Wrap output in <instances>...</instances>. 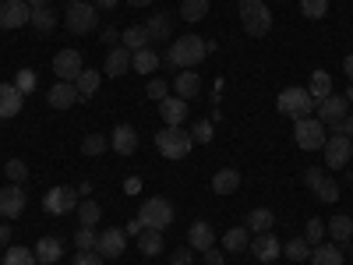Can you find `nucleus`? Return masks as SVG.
<instances>
[{
    "instance_id": "f257e3e1",
    "label": "nucleus",
    "mask_w": 353,
    "mask_h": 265,
    "mask_svg": "<svg viewBox=\"0 0 353 265\" xmlns=\"http://www.w3.org/2000/svg\"><path fill=\"white\" fill-rule=\"evenodd\" d=\"M205 39L201 36H176V43H170V50L163 53V64L166 68H176V71H188V68H194L198 61H205Z\"/></svg>"
},
{
    "instance_id": "f03ea898",
    "label": "nucleus",
    "mask_w": 353,
    "mask_h": 265,
    "mask_svg": "<svg viewBox=\"0 0 353 265\" xmlns=\"http://www.w3.org/2000/svg\"><path fill=\"white\" fill-rule=\"evenodd\" d=\"M314 106H318V103L311 99V92H307V88H301V85L283 88L279 99H276V110H279L283 117H290V121H304V117L314 113Z\"/></svg>"
},
{
    "instance_id": "7ed1b4c3",
    "label": "nucleus",
    "mask_w": 353,
    "mask_h": 265,
    "mask_svg": "<svg viewBox=\"0 0 353 265\" xmlns=\"http://www.w3.org/2000/svg\"><path fill=\"white\" fill-rule=\"evenodd\" d=\"M241 25H244V32L261 39V36H269L272 32V11L265 0H241Z\"/></svg>"
},
{
    "instance_id": "20e7f679",
    "label": "nucleus",
    "mask_w": 353,
    "mask_h": 265,
    "mask_svg": "<svg viewBox=\"0 0 353 265\" xmlns=\"http://www.w3.org/2000/svg\"><path fill=\"white\" fill-rule=\"evenodd\" d=\"M156 149H159L166 159H184V156L194 149V138H191V131H184V128H163V131L156 135Z\"/></svg>"
},
{
    "instance_id": "39448f33",
    "label": "nucleus",
    "mask_w": 353,
    "mask_h": 265,
    "mask_svg": "<svg viewBox=\"0 0 353 265\" xmlns=\"http://www.w3.org/2000/svg\"><path fill=\"white\" fill-rule=\"evenodd\" d=\"M293 138H297V145H301V149L314 153V149H321V145H325V138H329V128L321 124L314 113H311V117H304V121H293Z\"/></svg>"
},
{
    "instance_id": "423d86ee",
    "label": "nucleus",
    "mask_w": 353,
    "mask_h": 265,
    "mask_svg": "<svg viewBox=\"0 0 353 265\" xmlns=\"http://www.w3.org/2000/svg\"><path fill=\"white\" fill-rule=\"evenodd\" d=\"M64 25L71 28L74 36L92 32V28L99 25V8L92 4V0H81V4H71V8H68V14H64Z\"/></svg>"
},
{
    "instance_id": "0eeeda50",
    "label": "nucleus",
    "mask_w": 353,
    "mask_h": 265,
    "mask_svg": "<svg viewBox=\"0 0 353 265\" xmlns=\"http://www.w3.org/2000/svg\"><path fill=\"white\" fill-rule=\"evenodd\" d=\"M138 219H141V226L166 230V226L173 223V205H170V198H149V202L138 209Z\"/></svg>"
},
{
    "instance_id": "6e6552de",
    "label": "nucleus",
    "mask_w": 353,
    "mask_h": 265,
    "mask_svg": "<svg viewBox=\"0 0 353 265\" xmlns=\"http://www.w3.org/2000/svg\"><path fill=\"white\" fill-rule=\"evenodd\" d=\"M321 153H325V166H329V170H346V163L353 159V138H346V135H329L325 145H321Z\"/></svg>"
},
{
    "instance_id": "1a4fd4ad",
    "label": "nucleus",
    "mask_w": 353,
    "mask_h": 265,
    "mask_svg": "<svg viewBox=\"0 0 353 265\" xmlns=\"http://www.w3.org/2000/svg\"><path fill=\"white\" fill-rule=\"evenodd\" d=\"M78 188H50L46 191V198H43V209L50 213V216H68V213H74L78 209Z\"/></svg>"
},
{
    "instance_id": "9d476101",
    "label": "nucleus",
    "mask_w": 353,
    "mask_h": 265,
    "mask_svg": "<svg viewBox=\"0 0 353 265\" xmlns=\"http://www.w3.org/2000/svg\"><path fill=\"white\" fill-rule=\"evenodd\" d=\"M304 181H307V188L314 191V198L318 202H339V184L332 181V177L325 173V170H318V166H307V173H304Z\"/></svg>"
},
{
    "instance_id": "9b49d317",
    "label": "nucleus",
    "mask_w": 353,
    "mask_h": 265,
    "mask_svg": "<svg viewBox=\"0 0 353 265\" xmlns=\"http://www.w3.org/2000/svg\"><path fill=\"white\" fill-rule=\"evenodd\" d=\"M28 18H32V8L25 4V0H0V28H21L28 25Z\"/></svg>"
},
{
    "instance_id": "f8f14e48",
    "label": "nucleus",
    "mask_w": 353,
    "mask_h": 265,
    "mask_svg": "<svg viewBox=\"0 0 353 265\" xmlns=\"http://www.w3.org/2000/svg\"><path fill=\"white\" fill-rule=\"evenodd\" d=\"M81 71H85V64H81L78 50H57V57H53V75L57 78H61V81H74Z\"/></svg>"
},
{
    "instance_id": "ddd939ff",
    "label": "nucleus",
    "mask_w": 353,
    "mask_h": 265,
    "mask_svg": "<svg viewBox=\"0 0 353 265\" xmlns=\"http://www.w3.org/2000/svg\"><path fill=\"white\" fill-rule=\"evenodd\" d=\"M124 248H128V233H124L121 226H110V230H103V233H99L96 251H99L103 258H121V255H124Z\"/></svg>"
},
{
    "instance_id": "4468645a",
    "label": "nucleus",
    "mask_w": 353,
    "mask_h": 265,
    "mask_svg": "<svg viewBox=\"0 0 353 265\" xmlns=\"http://www.w3.org/2000/svg\"><path fill=\"white\" fill-rule=\"evenodd\" d=\"M21 213H25V191H21V184L0 188V216H4V219H18Z\"/></svg>"
},
{
    "instance_id": "2eb2a0df",
    "label": "nucleus",
    "mask_w": 353,
    "mask_h": 265,
    "mask_svg": "<svg viewBox=\"0 0 353 265\" xmlns=\"http://www.w3.org/2000/svg\"><path fill=\"white\" fill-rule=\"evenodd\" d=\"M314 110H318V121H321V124H325V128H336L343 117H346V96H336V92H332V96L321 99Z\"/></svg>"
},
{
    "instance_id": "dca6fc26",
    "label": "nucleus",
    "mask_w": 353,
    "mask_h": 265,
    "mask_svg": "<svg viewBox=\"0 0 353 265\" xmlns=\"http://www.w3.org/2000/svg\"><path fill=\"white\" fill-rule=\"evenodd\" d=\"M188 248H191V251H209V248H216V230H212L209 219L191 223V230H188Z\"/></svg>"
},
{
    "instance_id": "f3484780",
    "label": "nucleus",
    "mask_w": 353,
    "mask_h": 265,
    "mask_svg": "<svg viewBox=\"0 0 353 265\" xmlns=\"http://www.w3.org/2000/svg\"><path fill=\"white\" fill-rule=\"evenodd\" d=\"M248 251L258 258V262H276L283 255V244L272 237V233H254V241L248 244Z\"/></svg>"
},
{
    "instance_id": "a211bd4d",
    "label": "nucleus",
    "mask_w": 353,
    "mask_h": 265,
    "mask_svg": "<svg viewBox=\"0 0 353 265\" xmlns=\"http://www.w3.org/2000/svg\"><path fill=\"white\" fill-rule=\"evenodd\" d=\"M128 71H131V50L117 43V46H113V50L106 53L103 75H106V78H121V75H128Z\"/></svg>"
},
{
    "instance_id": "6ab92c4d",
    "label": "nucleus",
    "mask_w": 353,
    "mask_h": 265,
    "mask_svg": "<svg viewBox=\"0 0 353 265\" xmlns=\"http://www.w3.org/2000/svg\"><path fill=\"white\" fill-rule=\"evenodd\" d=\"M78 99H81V96H78L74 81H57V85L50 88V92H46V103H50L53 110H71Z\"/></svg>"
},
{
    "instance_id": "aec40b11",
    "label": "nucleus",
    "mask_w": 353,
    "mask_h": 265,
    "mask_svg": "<svg viewBox=\"0 0 353 265\" xmlns=\"http://www.w3.org/2000/svg\"><path fill=\"white\" fill-rule=\"evenodd\" d=\"M21 103H25V96L14 88V81L0 85V121H11V117H18V113H21Z\"/></svg>"
},
{
    "instance_id": "412c9836",
    "label": "nucleus",
    "mask_w": 353,
    "mask_h": 265,
    "mask_svg": "<svg viewBox=\"0 0 353 265\" xmlns=\"http://www.w3.org/2000/svg\"><path fill=\"white\" fill-rule=\"evenodd\" d=\"M159 113H163L166 128H181V124L188 121V99H181V96H166V99L159 103Z\"/></svg>"
},
{
    "instance_id": "4be33fe9",
    "label": "nucleus",
    "mask_w": 353,
    "mask_h": 265,
    "mask_svg": "<svg viewBox=\"0 0 353 265\" xmlns=\"http://www.w3.org/2000/svg\"><path fill=\"white\" fill-rule=\"evenodd\" d=\"M110 149L113 153H121V156H131L138 149V131L131 124H117L113 135H110Z\"/></svg>"
},
{
    "instance_id": "5701e85b",
    "label": "nucleus",
    "mask_w": 353,
    "mask_h": 265,
    "mask_svg": "<svg viewBox=\"0 0 353 265\" xmlns=\"http://www.w3.org/2000/svg\"><path fill=\"white\" fill-rule=\"evenodd\" d=\"M159 64H163V57H159L156 50H149V46L131 53V68H134L138 75H145V78H152V71H156Z\"/></svg>"
},
{
    "instance_id": "b1692460",
    "label": "nucleus",
    "mask_w": 353,
    "mask_h": 265,
    "mask_svg": "<svg viewBox=\"0 0 353 265\" xmlns=\"http://www.w3.org/2000/svg\"><path fill=\"white\" fill-rule=\"evenodd\" d=\"M173 92L181 96V99H191V96H198L201 92V78L188 68V71H176V78H173Z\"/></svg>"
},
{
    "instance_id": "393cba45",
    "label": "nucleus",
    "mask_w": 353,
    "mask_h": 265,
    "mask_svg": "<svg viewBox=\"0 0 353 265\" xmlns=\"http://www.w3.org/2000/svg\"><path fill=\"white\" fill-rule=\"evenodd\" d=\"M138 251H141L145 258H156V255H163V230L145 226V230L138 233Z\"/></svg>"
},
{
    "instance_id": "a878e982",
    "label": "nucleus",
    "mask_w": 353,
    "mask_h": 265,
    "mask_svg": "<svg viewBox=\"0 0 353 265\" xmlns=\"http://www.w3.org/2000/svg\"><path fill=\"white\" fill-rule=\"evenodd\" d=\"M241 188V173L233 170V166H223V170H216V177H212V191L216 195H233Z\"/></svg>"
},
{
    "instance_id": "bb28decb",
    "label": "nucleus",
    "mask_w": 353,
    "mask_h": 265,
    "mask_svg": "<svg viewBox=\"0 0 353 265\" xmlns=\"http://www.w3.org/2000/svg\"><path fill=\"white\" fill-rule=\"evenodd\" d=\"M145 28H149V39L152 43H166L170 32H173V18L166 11H159V14H152L149 21H145Z\"/></svg>"
},
{
    "instance_id": "cd10ccee",
    "label": "nucleus",
    "mask_w": 353,
    "mask_h": 265,
    "mask_svg": "<svg viewBox=\"0 0 353 265\" xmlns=\"http://www.w3.org/2000/svg\"><path fill=\"white\" fill-rule=\"evenodd\" d=\"M248 244H251V230H248V226H230V230L223 233V248L233 251V255L248 251Z\"/></svg>"
},
{
    "instance_id": "c85d7f7f",
    "label": "nucleus",
    "mask_w": 353,
    "mask_h": 265,
    "mask_svg": "<svg viewBox=\"0 0 353 265\" xmlns=\"http://www.w3.org/2000/svg\"><path fill=\"white\" fill-rule=\"evenodd\" d=\"M325 226H329V237L336 244H350L353 241V216H332Z\"/></svg>"
},
{
    "instance_id": "c756f323",
    "label": "nucleus",
    "mask_w": 353,
    "mask_h": 265,
    "mask_svg": "<svg viewBox=\"0 0 353 265\" xmlns=\"http://www.w3.org/2000/svg\"><path fill=\"white\" fill-rule=\"evenodd\" d=\"M64 255V244L57 241V237H43V241H36V262H43V265H57V258Z\"/></svg>"
},
{
    "instance_id": "7c9ffc66",
    "label": "nucleus",
    "mask_w": 353,
    "mask_h": 265,
    "mask_svg": "<svg viewBox=\"0 0 353 265\" xmlns=\"http://www.w3.org/2000/svg\"><path fill=\"white\" fill-rule=\"evenodd\" d=\"M149 43L152 39H149V28H145V25H131V28H124V32H121V46H128L131 53L134 50H145Z\"/></svg>"
},
{
    "instance_id": "2f4dec72",
    "label": "nucleus",
    "mask_w": 353,
    "mask_h": 265,
    "mask_svg": "<svg viewBox=\"0 0 353 265\" xmlns=\"http://www.w3.org/2000/svg\"><path fill=\"white\" fill-rule=\"evenodd\" d=\"M311 262L314 265H343V248L339 244H314Z\"/></svg>"
},
{
    "instance_id": "473e14b6",
    "label": "nucleus",
    "mask_w": 353,
    "mask_h": 265,
    "mask_svg": "<svg viewBox=\"0 0 353 265\" xmlns=\"http://www.w3.org/2000/svg\"><path fill=\"white\" fill-rule=\"evenodd\" d=\"M99 85H103V75H99V71H81V75L74 78V88H78L81 99H92V96L99 92Z\"/></svg>"
},
{
    "instance_id": "72a5a7b5",
    "label": "nucleus",
    "mask_w": 353,
    "mask_h": 265,
    "mask_svg": "<svg viewBox=\"0 0 353 265\" xmlns=\"http://www.w3.org/2000/svg\"><path fill=\"white\" fill-rule=\"evenodd\" d=\"M307 92H311L314 103H321L325 96H332V78H329V71H314L311 81H307Z\"/></svg>"
},
{
    "instance_id": "f704fd0d",
    "label": "nucleus",
    "mask_w": 353,
    "mask_h": 265,
    "mask_svg": "<svg viewBox=\"0 0 353 265\" xmlns=\"http://www.w3.org/2000/svg\"><path fill=\"white\" fill-rule=\"evenodd\" d=\"M57 21H61V18H57L53 8H32V18H28V25H32L36 32H53Z\"/></svg>"
},
{
    "instance_id": "c9c22d12",
    "label": "nucleus",
    "mask_w": 353,
    "mask_h": 265,
    "mask_svg": "<svg viewBox=\"0 0 353 265\" xmlns=\"http://www.w3.org/2000/svg\"><path fill=\"white\" fill-rule=\"evenodd\" d=\"M272 223H276V213L272 209H251L248 213V230L251 233H269Z\"/></svg>"
},
{
    "instance_id": "e433bc0d",
    "label": "nucleus",
    "mask_w": 353,
    "mask_h": 265,
    "mask_svg": "<svg viewBox=\"0 0 353 265\" xmlns=\"http://www.w3.org/2000/svg\"><path fill=\"white\" fill-rule=\"evenodd\" d=\"M74 213H78V223H81V226H96L99 216H103V209H99V202H96V198H81Z\"/></svg>"
},
{
    "instance_id": "4c0bfd02",
    "label": "nucleus",
    "mask_w": 353,
    "mask_h": 265,
    "mask_svg": "<svg viewBox=\"0 0 353 265\" xmlns=\"http://www.w3.org/2000/svg\"><path fill=\"white\" fill-rule=\"evenodd\" d=\"M283 255H286L290 262H307V258H311V244H307L304 237H290V241L283 244Z\"/></svg>"
},
{
    "instance_id": "58836bf2",
    "label": "nucleus",
    "mask_w": 353,
    "mask_h": 265,
    "mask_svg": "<svg viewBox=\"0 0 353 265\" xmlns=\"http://www.w3.org/2000/svg\"><path fill=\"white\" fill-rule=\"evenodd\" d=\"M205 14H209V0H184L181 4V18L184 21H205Z\"/></svg>"
},
{
    "instance_id": "ea45409f",
    "label": "nucleus",
    "mask_w": 353,
    "mask_h": 265,
    "mask_svg": "<svg viewBox=\"0 0 353 265\" xmlns=\"http://www.w3.org/2000/svg\"><path fill=\"white\" fill-rule=\"evenodd\" d=\"M106 149H110V138H106V135H96V131H92V135L81 138V153H85V156H99V153H106Z\"/></svg>"
},
{
    "instance_id": "a19ab883",
    "label": "nucleus",
    "mask_w": 353,
    "mask_h": 265,
    "mask_svg": "<svg viewBox=\"0 0 353 265\" xmlns=\"http://www.w3.org/2000/svg\"><path fill=\"white\" fill-rule=\"evenodd\" d=\"M96 244H99L96 226H78V233H74V248H78V251H96Z\"/></svg>"
},
{
    "instance_id": "79ce46f5",
    "label": "nucleus",
    "mask_w": 353,
    "mask_h": 265,
    "mask_svg": "<svg viewBox=\"0 0 353 265\" xmlns=\"http://www.w3.org/2000/svg\"><path fill=\"white\" fill-rule=\"evenodd\" d=\"M301 14L307 21H321L329 14V0H301Z\"/></svg>"
},
{
    "instance_id": "37998d69",
    "label": "nucleus",
    "mask_w": 353,
    "mask_h": 265,
    "mask_svg": "<svg viewBox=\"0 0 353 265\" xmlns=\"http://www.w3.org/2000/svg\"><path fill=\"white\" fill-rule=\"evenodd\" d=\"M4 265H36V251L32 248H8Z\"/></svg>"
},
{
    "instance_id": "c03bdc74",
    "label": "nucleus",
    "mask_w": 353,
    "mask_h": 265,
    "mask_svg": "<svg viewBox=\"0 0 353 265\" xmlns=\"http://www.w3.org/2000/svg\"><path fill=\"white\" fill-rule=\"evenodd\" d=\"M325 233H329V226L321 223V219H307V230H304V241L314 248V244H321L325 241Z\"/></svg>"
},
{
    "instance_id": "a18cd8bd",
    "label": "nucleus",
    "mask_w": 353,
    "mask_h": 265,
    "mask_svg": "<svg viewBox=\"0 0 353 265\" xmlns=\"http://www.w3.org/2000/svg\"><path fill=\"white\" fill-rule=\"evenodd\" d=\"M14 88H18L21 96H28V92L36 88V71H32V68H21V71L14 75Z\"/></svg>"
},
{
    "instance_id": "49530a36",
    "label": "nucleus",
    "mask_w": 353,
    "mask_h": 265,
    "mask_svg": "<svg viewBox=\"0 0 353 265\" xmlns=\"http://www.w3.org/2000/svg\"><path fill=\"white\" fill-rule=\"evenodd\" d=\"M4 173H8L11 184H21L25 177H28V166H25L21 159H8V163H4Z\"/></svg>"
},
{
    "instance_id": "de8ad7c7",
    "label": "nucleus",
    "mask_w": 353,
    "mask_h": 265,
    "mask_svg": "<svg viewBox=\"0 0 353 265\" xmlns=\"http://www.w3.org/2000/svg\"><path fill=\"white\" fill-rule=\"evenodd\" d=\"M166 96H170V81H166V78H152V81H149V99L163 103Z\"/></svg>"
},
{
    "instance_id": "09e8293b",
    "label": "nucleus",
    "mask_w": 353,
    "mask_h": 265,
    "mask_svg": "<svg viewBox=\"0 0 353 265\" xmlns=\"http://www.w3.org/2000/svg\"><path fill=\"white\" fill-rule=\"evenodd\" d=\"M191 138L201 141V145H209V141H212V124H209V121H198V124L191 128Z\"/></svg>"
},
{
    "instance_id": "8fccbe9b",
    "label": "nucleus",
    "mask_w": 353,
    "mask_h": 265,
    "mask_svg": "<svg viewBox=\"0 0 353 265\" xmlns=\"http://www.w3.org/2000/svg\"><path fill=\"white\" fill-rule=\"evenodd\" d=\"M74 265H103V255L99 251H78L74 255Z\"/></svg>"
},
{
    "instance_id": "3c124183",
    "label": "nucleus",
    "mask_w": 353,
    "mask_h": 265,
    "mask_svg": "<svg viewBox=\"0 0 353 265\" xmlns=\"http://www.w3.org/2000/svg\"><path fill=\"white\" fill-rule=\"evenodd\" d=\"M191 258H194V251H191V248H176V251H173V258H170V265H191Z\"/></svg>"
},
{
    "instance_id": "603ef678",
    "label": "nucleus",
    "mask_w": 353,
    "mask_h": 265,
    "mask_svg": "<svg viewBox=\"0 0 353 265\" xmlns=\"http://www.w3.org/2000/svg\"><path fill=\"white\" fill-rule=\"evenodd\" d=\"M205 255V265H226V255L219 248H209V251H201Z\"/></svg>"
},
{
    "instance_id": "864d4df0",
    "label": "nucleus",
    "mask_w": 353,
    "mask_h": 265,
    "mask_svg": "<svg viewBox=\"0 0 353 265\" xmlns=\"http://www.w3.org/2000/svg\"><path fill=\"white\" fill-rule=\"evenodd\" d=\"M103 43H106V46H117V43H121V32H117L113 25H106V28H103Z\"/></svg>"
},
{
    "instance_id": "5fc2aeb1",
    "label": "nucleus",
    "mask_w": 353,
    "mask_h": 265,
    "mask_svg": "<svg viewBox=\"0 0 353 265\" xmlns=\"http://www.w3.org/2000/svg\"><path fill=\"white\" fill-rule=\"evenodd\" d=\"M8 244H11V226L0 223V251H8Z\"/></svg>"
},
{
    "instance_id": "6e6d98bb",
    "label": "nucleus",
    "mask_w": 353,
    "mask_h": 265,
    "mask_svg": "<svg viewBox=\"0 0 353 265\" xmlns=\"http://www.w3.org/2000/svg\"><path fill=\"white\" fill-rule=\"evenodd\" d=\"M124 191H128V195H138V191H141V181H138V177H128V181H124Z\"/></svg>"
},
{
    "instance_id": "4d7b16f0",
    "label": "nucleus",
    "mask_w": 353,
    "mask_h": 265,
    "mask_svg": "<svg viewBox=\"0 0 353 265\" xmlns=\"http://www.w3.org/2000/svg\"><path fill=\"white\" fill-rule=\"evenodd\" d=\"M141 230H145V226H141V219H131L124 233H128V237H138V233H141Z\"/></svg>"
},
{
    "instance_id": "13d9d810",
    "label": "nucleus",
    "mask_w": 353,
    "mask_h": 265,
    "mask_svg": "<svg viewBox=\"0 0 353 265\" xmlns=\"http://www.w3.org/2000/svg\"><path fill=\"white\" fill-rule=\"evenodd\" d=\"M92 191H96V188H92V181H85V184L78 188V198H92Z\"/></svg>"
},
{
    "instance_id": "bf43d9fd",
    "label": "nucleus",
    "mask_w": 353,
    "mask_h": 265,
    "mask_svg": "<svg viewBox=\"0 0 353 265\" xmlns=\"http://www.w3.org/2000/svg\"><path fill=\"white\" fill-rule=\"evenodd\" d=\"M92 4H96L99 11H110V8H117V4H121V0H92Z\"/></svg>"
},
{
    "instance_id": "052dcab7",
    "label": "nucleus",
    "mask_w": 353,
    "mask_h": 265,
    "mask_svg": "<svg viewBox=\"0 0 353 265\" xmlns=\"http://www.w3.org/2000/svg\"><path fill=\"white\" fill-rule=\"evenodd\" d=\"M343 71H346V78L353 81V53H350V57H343Z\"/></svg>"
},
{
    "instance_id": "680f3d73",
    "label": "nucleus",
    "mask_w": 353,
    "mask_h": 265,
    "mask_svg": "<svg viewBox=\"0 0 353 265\" xmlns=\"http://www.w3.org/2000/svg\"><path fill=\"white\" fill-rule=\"evenodd\" d=\"M28 8H50V0H25Z\"/></svg>"
},
{
    "instance_id": "e2e57ef3",
    "label": "nucleus",
    "mask_w": 353,
    "mask_h": 265,
    "mask_svg": "<svg viewBox=\"0 0 353 265\" xmlns=\"http://www.w3.org/2000/svg\"><path fill=\"white\" fill-rule=\"evenodd\" d=\"M128 4H131V8H149L152 0H128Z\"/></svg>"
},
{
    "instance_id": "0e129e2a",
    "label": "nucleus",
    "mask_w": 353,
    "mask_h": 265,
    "mask_svg": "<svg viewBox=\"0 0 353 265\" xmlns=\"http://www.w3.org/2000/svg\"><path fill=\"white\" fill-rule=\"evenodd\" d=\"M346 103H353V81L346 85Z\"/></svg>"
},
{
    "instance_id": "69168bd1",
    "label": "nucleus",
    "mask_w": 353,
    "mask_h": 265,
    "mask_svg": "<svg viewBox=\"0 0 353 265\" xmlns=\"http://www.w3.org/2000/svg\"><path fill=\"white\" fill-rule=\"evenodd\" d=\"M350 184H353V170H350Z\"/></svg>"
},
{
    "instance_id": "338daca9",
    "label": "nucleus",
    "mask_w": 353,
    "mask_h": 265,
    "mask_svg": "<svg viewBox=\"0 0 353 265\" xmlns=\"http://www.w3.org/2000/svg\"><path fill=\"white\" fill-rule=\"evenodd\" d=\"M350 258H353V244H350Z\"/></svg>"
},
{
    "instance_id": "774afa93",
    "label": "nucleus",
    "mask_w": 353,
    "mask_h": 265,
    "mask_svg": "<svg viewBox=\"0 0 353 265\" xmlns=\"http://www.w3.org/2000/svg\"><path fill=\"white\" fill-rule=\"evenodd\" d=\"M71 4H81V0H71Z\"/></svg>"
}]
</instances>
